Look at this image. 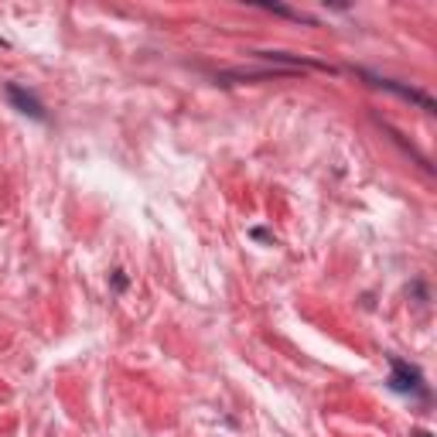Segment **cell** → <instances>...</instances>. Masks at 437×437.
<instances>
[{"mask_svg": "<svg viewBox=\"0 0 437 437\" xmlns=\"http://www.w3.org/2000/svg\"><path fill=\"white\" fill-rule=\"evenodd\" d=\"M110 284H113L116 294H123V290L130 287V280H127V273H123V270H113V273H110Z\"/></svg>", "mask_w": 437, "mask_h": 437, "instance_id": "4", "label": "cell"}, {"mask_svg": "<svg viewBox=\"0 0 437 437\" xmlns=\"http://www.w3.org/2000/svg\"><path fill=\"white\" fill-rule=\"evenodd\" d=\"M362 79H369L376 89H386V93H397L399 99H410V103H417L420 110H427V113H434V99L427 93H420V89H414V86H403V82H397V79H382V76H373V72H359Z\"/></svg>", "mask_w": 437, "mask_h": 437, "instance_id": "2", "label": "cell"}, {"mask_svg": "<svg viewBox=\"0 0 437 437\" xmlns=\"http://www.w3.org/2000/svg\"><path fill=\"white\" fill-rule=\"evenodd\" d=\"M4 93H7V99H11V106L18 110V113L31 116V120H38V123H45L48 120V113H45V106H41V99L35 93H28L24 86H18V82H7L4 86Z\"/></svg>", "mask_w": 437, "mask_h": 437, "instance_id": "3", "label": "cell"}, {"mask_svg": "<svg viewBox=\"0 0 437 437\" xmlns=\"http://www.w3.org/2000/svg\"><path fill=\"white\" fill-rule=\"evenodd\" d=\"M386 386H390L393 393H399V397L431 403V386H427V380H424L420 365L399 359V356H390V380H386Z\"/></svg>", "mask_w": 437, "mask_h": 437, "instance_id": "1", "label": "cell"}, {"mask_svg": "<svg viewBox=\"0 0 437 437\" xmlns=\"http://www.w3.org/2000/svg\"><path fill=\"white\" fill-rule=\"evenodd\" d=\"M249 236H253V239H273L266 229H249Z\"/></svg>", "mask_w": 437, "mask_h": 437, "instance_id": "5", "label": "cell"}, {"mask_svg": "<svg viewBox=\"0 0 437 437\" xmlns=\"http://www.w3.org/2000/svg\"><path fill=\"white\" fill-rule=\"evenodd\" d=\"M414 437H431V434L427 431H414Z\"/></svg>", "mask_w": 437, "mask_h": 437, "instance_id": "6", "label": "cell"}]
</instances>
